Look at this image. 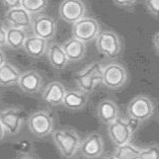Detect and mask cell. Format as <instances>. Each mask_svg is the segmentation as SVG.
Returning a JSON list of instances; mask_svg holds the SVG:
<instances>
[{"mask_svg": "<svg viewBox=\"0 0 159 159\" xmlns=\"http://www.w3.org/2000/svg\"><path fill=\"white\" fill-rule=\"evenodd\" d=\"M52 139L59 154L63 158L71 159L78 153L81 138L75 129L70 128L54 129Z\"/></svg>", "mask_w": 159, "mask_h": 159, "instance_id": "cell-1", "label": "cell"}, {"mask_svg": "<svg viewBox=\"0 0 159 159\" xmlns=\"http://www.w3.org/2000/svg\"><path fill=\"white\" fill-rule=\"evenodd\" d=\"M155 112L154 102L146 95H136L127 106V117L129 124H142L148 120Z\"/></svg>", "mask_w": 159, "mask_h": 159, "instance_id": "cell-2", "label": "cell"}, {"mask_svg": "<svg viewBox=\"0 0 159 159\" xmlns=\"http://www.w3.org/2000/svg\"><path fill=\"white\" fill-rule=\"evenodd\" d=\"M103 69L104 65L99 61H95L78 71L75 75V83L78 89L86 94L92 93L98 84L102 83Z\"/></svg>", "mask_w": 159, "mask_h": 159, "instance_id": "cell-3", "label": "cell"}, {"mask_svg": "<svg viewBox=\"0 0 159 159\" xmlns=\"http://www.w3.org/2000/svg\"><path fill=\"white\" fill-rule=\"evenodd\" d=\"M95 45L97 51L109 59L119 57L123 51L122 39L112 30L101 31L95 40Z\"/></svg>", "mask_w": 159, "mask_h": 159, "instance_id": "cell-4", "label": "cell"}, {"mask_svg": "<svg viewBox=\"0 0 159 159\" xmlns=\"http://www.w3.org/2000/svg\"><path fill=\"white\" fill-rule=\"evenodd\" d=\"M27 125L33 135L38 139H43L54 130V118L48 110H39L30 115Z\"/></svg>", "mask_w": 159, "mask_h": 159, "instance_id": "cell-5", "label": "cell"}, {"mask_svg": "<svg viewBox=\"0 0 159 159\" xmlns=\"http://www.w3.org/2000/svg\"><path fill=\"white\" fill-rule=\"evenodd\" d=\"M129 73L123 64L111 62L104 66L102 84L110 90H119L128 83Z\"/></svg>", "mask_w": 159, "mask_h": 159, "instance_id": "cell-6", "label": "cell"}, {"mask_svg": "<svg viewBox=\"0 0 159 159\" xmlns=\"http://www.w3.org/2000/svg\"><path fill=\"white\" fill-rule=\"evenodd\" d=\"M1 122L5 133L9 135L18 134L25 122V112L20 107H7L0 111Z\"/></svg>", "mask_w": 159, "mask_h": 159, "instance_id": "cell-7", "label": "cell"}, {"mask_svg": "<svg viewBox=\"0 0 159 159\" xmlns=\"http://www.w3.org/2000/svg\"><path fill=\"white\" fill-rule=\"evenodd\" d=\"M108 135L116 146L129 143L134 138V129L127 119L119 117L108 125Z\"/></svg>", "mask_w": 159, "mask_h": 159, "instance_id": "cell-8", "label": "cell"}, {"mask_svg": "<svg viewBox=\"0 0 159 159\" xmlns=\"http://www.w3.org/2000/svg\"><path fill=\"white\" fill-rule=\"evenodd\" d=\"M101 32L99 22L93 17H83L72 25V37L85 43L95 41Z\"/></svg>", "mask_w": 159, "mask_h": 159, "instance_id": "cell-9", "label": "cell"}, {"mask_svg": "<svg viewBox=\"0 0 159 159\" xmlns=\"http://www.w3.org/2000/svg\"><path fill=\"white\" fill-rule=\"evenodd\" d=\"M87 7L84 0H62L58 8L59 18L72 25L85 17Z\"/></svg>", "mask_w": 159, "mask_h": 159, "instance_id": "cell-10", "label": "cell"}, {"mask_svg": "<svg viewBox=\"0 0 159 159\" xmlns=\"http://www.w3.org/2000/svg\"><path fill=\"white\" fill-rule=\"evenodd\" d=\"M104 149L103 136L98 133H92L81 139L78 152L85 159H99L103 155Z\"/></svg>", "mask_w": 159, "mask_h": 159, "instance_id": "cell-11", "label": "cell"}, {"mask_svg": "<svg viewBox=\"0 0 159 159\" xmlns=\"http://www.w3.org/2000/svg\"><path fill=\"white\" fill-rule=\"evenodd\" d=\"M31 28L35 36L48 42L56 37L57 23L52 16L39 14L33 17Z\"/></svg>", "mask_w": 159, "mask_h": 159, "instance_id": "cell-12", "label": "cell"}, {"mask_svg": "<svg viewBox=\"0 0 159 159\" xmlns=\"http://www.w3.org/2000/svg\"><path fill=\"white\" fill-rule=\"evenodd\" d=\"M18 86L26 94L34 95L43 89V78L37 70H26L21 72Z\"/></svg>", "mask_w": 159, "mask_h": 159, "instance_id": "cell-13", "label": "cell"}, {"mask_svg": "<svg viewBox=\"0 0 159 159\" xmlns=\"http://www.w3.org/2000/svg\"><path fill=\"white\" fill-rule=\"evenodd\" d=\"M66 90L67 89L65 88L62 82L53 80L47 84V86L43 88L42 92V98L43 102L51 107L61 106Z\"/></svg>", "mask_w": 159, "mask_h": 159, "instance_id": "cell-14", "label": "cell"}, {"mask_svg": "<svg viewBox=\"0 0 159 159\" xmlns=\"http://www.w3.org/2000/svg\"><path fill=\"white\" fill-rule=\"evenodd\" d=\"M5 20L11 28L26 30L32 26L33 16L22 7L7 10L5 13Z\"/></svg>", "mask_w": 159, "mask_h": 159, "instance_id": "cell-15", "label": "cell"}, {"mask_svg": "<svg viewBox=\"0 0 159 159\" xmlns=\"http://www.w3.org/2000/svg\"><path fill=\"white\" fill-rule=\"evenodd\" d=\"M97 118L104 125H110L120 117V110L116 102L111 99L100 101L96 109Z\"/></svg>", "mask_w": 159, "mask_h": 159, "instance_id": "cell-16", "label": "cell"}, {"mask_svg": "<svg viewBox=\"0 0 159 159\" xmlns=\"http://www.w3.org/2000/svg\"><path fill=\"white\" fill-rule=\"evenodd\" d=\"M48 60L53 69L62 70L68 66L69 60L65 54L61 45L57 42L51 43L47 51Z\"/></svg>", "mask_w": 159, "mask_h": 159, "instance_id": "cell-17", "label": "cell"}, {"mask_svg": "<svg viewBox=\"0 0 159 159\" xmlns=\"http://www.w3.org/2000/svg\"><path fill=\"white\" fill-rule=\"evenodd\" d=\"M88 99V94L81 90L68 89L64 95L61 106L69 111H81L87 106Z\"/></svg>", "mask_w": 159, "mask_h": 159, "instance_id": "cell-18", "label": "cell"}, {"mask_svg": "<svg viewBox=\"0 0 159 159\" xmlns=\"http://www.w3.org/2000/svg\"><path fill=\"white\" fill-rule=\"evenodd\" d=\"M61 47L65 54H66L69 62L80 61L81 59L84 58L86 54V43L75 39L73 37L65 41Z\"/></svg>", "mask_w": 159, "mask_h": 159, "instance_id": "cell-19", "label": "cell"}, {"mask_svg": "<svg viewBox=\"0 0 159 159\" xmlns=\"http://www.w3.org/2000/svg\"><path fill=\"white\" fill-rule=\"evenodd\" d=\"M48 47V41L33 35L27 37L23 50L30 57L38 59L47 54Z\"/></svg>", "mask_w": 159, "mask_h": 159, "instance_id": "cell-20", "label": "cell"}, {"mask_svg": "<svg viewBox=\"0 0 159 159\" xmlns=\"http://www.w3.org/2000/svg\"><path fill=\"white\" fill-rule=\"evenodd\" d=\"M21 71L9 62L0 67V87H13L18 85Z\"/></svg>", "mask_w": 159, "mask_h": 159, "instance_id": "cell-21", "label": "cell"}, {"mask_svg": "<svg viewBox=\"0 0 159 159\" xmlns=\"http://www.w3.org/2000/svg\"><path fill=\"white\" fill-rule=\"evenodd\" d=\"M27 37L26 30L9 27L6 29V46L14 51L21 50L24 47Z\"/></svg>", "mask_w": 159, "mask_h": 159, "instance_id": "cell-22", "label": "cell"}, {"mask_svg": "<svg viewBox=\"0 0 159 159\" xmlns=\"http://www.w3.org/2000/svg\"><path fill=\"white\" fill-rule=\"evenodd\" d=\"M140 149L141 148L129 142L127 144L117 146L113 155L116 159H139Z\"/></svg>", "mask_w": 159, "mask_h": 159, "instance_id": "cell-23", "label": "cell"}, {"mask_svg": "<svg viewBox=\"0 0 159 159\" xmlns=\"http://www.w3.org/2000/svg\"><path fill=\"white\" fill-rule=\"evenodd\" d=\"M48 0H22L21 7L32 16L42 14L48 8Z\"/></svg>", "mask_w": 159, "mask_h": 159, "instance_id": "cell-24", "label": "cell"}, {"mask_svg": "<svg viewBox=\"0 0 159 159\" xmlns=\"http://www.w3.org/2000/svg\"><path fill=\"white\" fill-rule=\"evenodd\" d=\"M139 159H159V145L149 144L141 148Z\"/></svg>", "mask_w": 159, "mask_h": 159, "instance_id": "cell-25", "label": "cell"}, {"mask_svg": "<svg viewBox=\"0 0 159 159\" xmlns=\"http://www.w3.org/2000/svg\"><path fill=\"white\" fill-rule=\"evenodd\" d=\"M144 6L153 18L159 19V0H144Z\"/></svg>", "mask_w": 159, "mask_h": 159, "instance_id": "cell-26", "label": "cell"}, {"mask_svg": "<svg viewBox=\"0 0 159 159\" xmlns=\"http://www.w3.org/2000/svg\"><path fill=\"white\" fill-rule=\"evenodd\" d=\"M138 0H113L114 4L120 8H130L135 5Z\"/></svg>", "mask_w": 159, "mask_h": 159, "instance_id": "cell-27", "label": "cell"}, {"mask_svg": "<svg viewBox=\"0 0 159 159\" xmlns=\"http://www.w3.org/2000/svg\"><path fill=\"white\" fill-rule=\"evenodd\" d=\"M21 1L22 0H1V3L7 10H10L21 7Z\"/></svg>", "mask_w": 159, "mask_h": 159, "instance_id": "cell-28", "label": "cell"}, {"mask_svg": "<svg viewBox=\"0 0 159 159\" xmlns=\"http://www.w3.org/2000/svg\"><path fill=\"white\" fill-rule=\"evenodd\" d=\"M6 46V29L0 25V48Z\"/></svg>", "mask_w": 159, "mask_h": 159, "instance_id": "cell-29", "label": "cell"}, {"mask_svg": "<svg viewBox=\"0 0 159 159\" xmlns=\"http://www.w3.org/2000/svg\"><path fill=\"white\" fill-rule=\"evenodd\" d=\"M152 42H153V47H154V48H155V52L159 54V32H157L154 34Z\"/></svg>", "mask_w": 159, "mask_h": 159, "instance_id": "cell-30", "label": "cell"}, {"mask_svg": "<svg viewBox=\"0 0 159 159\" xmlns=\"http://www.w3.org/2000/svg\"><path fill=\"white\" fill-rule=\"evenodd\" d=\"M5 62H6V56H5L3 51L0 48V67H1Z\"/></svg>", "mask_w": 159, "mask_h": 159, "instance_id": "cell-31", "label": "cell"}, {"mask_svg": "<svg viewBox=\"0 0 159 159\" xmlns=\"http://www.w3.org/2000/svg\"><path fill=\"white\" fill-rule=\"evenodd\" d=\"M5 134H6V133H5V129L3 128L1 122H0V141L3 140V139L5 138Z\"/></svg>", "mask_w": 159, "mask_h": 159, "instance_id": "cell-32", "label": "cell"}, {"mask_svg": "<svg viewBox=\"0 0 159 159\" xmlns=\"http://www.w3.org/2000/svg\"><path fill=\"white\" fill-rule=\"evenodd\" d=\"M17 159H39V158L36 156L30 155V154H25V155H22V156L18 157Z\"/></svg>", "mask_w": 159, "mask_h": 159, "instance_id": "cell-33", "label": "cell"}, {"mask_svg": "<svg viewBox=\"0 0 159 159\" xmlns=\"http://www.w3.org/2000/svg\"><path fill=\"white\" fill-rule=\"evenodd\" d=\"M103 159H116V158H115V156L112 154V155H107V156H105Z\"/></svg>", "mask_w": 159, "mask_h": 159, "instance_id": "cell-34", "label": "cell"}, {"mask_svg": "<svg viewBox=\"0 0 159 159\" xmlns=\"http://www.w3.org/2000/svg\"><path fill=\"white\" fill-rule=\"evenodd\" d=\"M2 93H1V91H0V103H1V101H2Z\"/></svg>", "mask_w": 159, "mask_h": 159, "instance_id": "cell-35", "label": "cell"}]
</instances>
